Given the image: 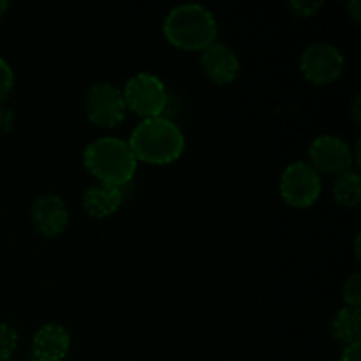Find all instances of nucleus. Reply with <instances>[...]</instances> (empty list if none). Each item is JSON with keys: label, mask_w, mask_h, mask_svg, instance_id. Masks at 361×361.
<instances>
[{"label": "nucleus", "mask_w": 361, "mask_h": 361, "mask_svg": "<svg viewBox=\"0 0 361 361\" xmlns=\"http://www.w3.org/2000/svg\"><path fill=\"white\" fill-rule=\"evenodd\" d=\"M162 32L175 48L203 51L217 41V21L201 4H182L169 11Z\"/></svg>", "instance_id": "7ed1b4c3"}, {"label": "nucleus", "mask_w": 361, "mask_h": 361, "mask_svg": "<svg viewBox=\"0 0 361 361\" xmlns=\"http://www.w3.org/2000/svg\"><path fill=\"white\" fill-rule=\"evenodd\" d=\"M342 298H344L345 305L349 307L361 305V275L360 274H353L345 279L344 286H342Z\"/></svg>", "instance_id": "dca6fc26"}, {"label": "nucleus", "mask_w": 361, "mask_h": 361, "mask_svg": "<svg viewBox=\"0 0 361 361\" xmlns=\"http://www.w3.org/2000/svg\"><path fill=\"white\" fill-rule=\"evenodd\" d=\"M122 94L127 109L143 120L162 116L168 106V92L164 83L150 73L134 74L126 83Z\"/></svg>", "instance_id": "20e7f679"}, {"label": "nucleus", "mask_w": 361, "mask_h": 361, "mask_svg": "<svg viewBox=\"0 0 361 361\" xmlns=\"http://www.w3.org/2000/svg\"><path fill=\"white\" fill-rule=\"evenodd\" d=\"M14 122H16V116L13 109L0 104V137L7 136L14 129Z\"/></svg>", "instance_id": "6ab92c4d"}, {"label": "nucleus", "mask_w": 361, "mask_h": 361, "mask_svg": "<svg viewBox=\"0 0 361 361\" xmlns=\"http://www.w3.org/2000/svg\"><path fill=\"white\" fill-rule=\"evenodd\" d=\"M87 116L101 129H115L126 118L127 106L123 94L113 83H95L88 88L85 97Z\"/></svg>", "instance_id": "423d86ee"}, {"label": "nucleus", "mask_w": 361, "mask_h": 361, "mask_svg": "<svg viewBox=\"0 0 361 361\" xmlns=\"http://www.w3.org/2000/svg\"><path fill=\"white\" fill-rule=\"evenodd\" d=\"M127 143L137 161L155 166L178 161L185 150V136L180 127L164 116L141 120Z\"/></svg>", "instance_id": "f257e3e1"}, {"label": "nucleus", "mask_w": 361, "mask_h": 361, "mask_svg": "<svg viewBox=\"0 0 361 361\" xmlns=\"http://www.w3.org/2000/svg\"><path fill=\"white\" fill-rule=\"evenodd\" d=\"M341 361H361V342L345 345Z\"/></svg>", "instance_id": "aec40b11"}, {"label": "nucleus", "mask_w": 361, "mask_h": 361, "mask_svg": "<svg viewBox=\"0 0 361 361\" xmlns=\"http://www.w3.org/2000/svg\"><path fill=\"white\" fill-rule=\"evenodd\" d=\"M7 7H9V4H7L6 0H0V18H2L4 14H6Z\"/></svg>", "instance_id": "5701e85b"}, {"label": "nucleus", "mask_w": 361, "mask_h": 361, "mask_svg": "<svg viewBox=\"0 0 361 361\" xmlns=\"http://www.w3.org/2000/svg\"><path fill=\"white\" fill-rule=\"evenodd\" d=\"M279 190L289 207L309 208L319 200L323 182L319 173L309 162L296 161L282 171Z\"/></svg>", "instance_id": "39448f33"}, {"label": "nucleus", "mask_w": 361, "mask_h": 361, "mask_svg": "<svg viewBox=\"0 0 361 361\" xmlns=\"http://www.w3.org/2000/svg\"><path fill=\"white\" fill-rule=\"evenodd\" d=\"M300 71L312 85L334 83L344 71V55L330 42H316L300 56Z\"/></svg>", "instance_id": "0eeeda50"}, {"label": "nucleus", "mask_w": 361, "mask_h": 361, "mask_svg": "<svg viewBox=\"0 0 361 361\" xmlns=\"http://www.w3.org/2000/svg\"><path fill=\"white\" fill-rule=\"evenodd\" d=\"M123 200H126V187L118 189V187L104 185V183H95L85 190L81 207L88 217L106 219L111 217L122 207Z\"/></svg>", "instance_id": "f8f14e48"}, {"label": "nucleus", "mask_w": 361, "mask_h": 361, "mask_svg": "<svg viewBox=\"0 0 361 361\" xmlns=\"http://www.w3.org/2000/svg\"><path fill=\"white\" fill-rule=\"evenodd\" d=\"M334 197L338 204L353 208L361 200V176L356 169L345 171L337 176L334 183Z\"/></svg>", "instance_id": "4468645a"}, {"label": "nucleus", "mask_w": 361, "mask_h": 361, "mask_svg": "<svg viewBox=\"0 0 361 361\" xmlns=\"http://www.w3.org/2000/svg\"><path fill=\"white\" fill-rule=\"evenodd\" d=\"M323 7V2H314V0H295V2H289V9L300 18H309L314 16L317 11Z\"/></svg>", "instance_id": "a211bd4d"}, {"label": "nucleus", "mask_w": 361, "mask_h": 361, "mask_svg": "<svg viewBox=\"0 0 361 361\" xmlns=\"http://www.w3.org/2000/svg\"><path fill=\"white\" fill-rule=\"evenodd\" d=\"M30 219L35 231L48 238H55L66 231L67 224H69V210L60 196L44 194L32 204Z\"/></svg>", "instance_id": "1a4fd4ad"}, {"label": "nucleus", "mask_w": 361, "mask_h": 361, "mask_svg": "<svg viewBox=\"0 0 361 361\" xmlns=\"http://www.w3.org/2000/svg\"><path fill=\"white\" fill-rule=\"evenodd\" d=\"M360 104H361V97H360V95H356L355 102H353V120H355L356 123H360V120H361V116H360V113H361Z\"/></svg>", "instance_id": "4be33fe9"}, {"label": "nucleus", "mask_w": 361, "mask_h": 361, "mask_svg": "<svg viewBox=\"0 0 361 361\" xmlns=\"http://www.w3.org/2000/svg\"><path fill=\"white\" fill-rule=\"evenodd\" d=\"M348 13L351 14V18L356 21V23H360L361 21V2L360 0H353V2L348 4Z\"/></svg>", "instance_id": "412c9836"}, {"label": "nucleus", "mask_w": 361, "mask_h": 361, "mask_svg": "<svg viewBox=\"0 0 361 361\" xmlns=\"http://www.w3.org/2000/svg\"><path fill=\"white\" fill-rule=\"evenodd\" d=\"M18 349V331L11 324L0 323V361L13 358Z\"/></svg>", "instance_id": "2eb2a0df"}, {"label": "nucleus", "mask_w": 361, "mask_h": 361, "mask_svg": "<svg viewBox=\"0 0 361 361\" xmlns=\"http://www.w3.org/2000/svg\"><path fill=\"white\" fill-rule=\"evenodd\" d=\"M331 337L342 344L351 345L361 341V310L360 307L344 305L337 310L331 321Z\"/></svg>", "instance_id": "ddd939ff"}, {"label": "nucleus", "mask_w": 361, "mask_h": 361, "mask_svg": "<svg viewBox=\"0 0 361 361\" xmlns=\"http://www.w3.org/2000/svg\"><path fill=\"white\" fill-rule=\"evenodd\" d=\"M14 88V73L13 67L0 56V104L9 99L11 92Z\"/></svg>", "instance_id": "f3484780"}, {"label": "nucleus", "mask_w": 361, "mask_h": 361, "mask_svg": "<svg viewBox=\"0 0 361 361\" xmlns=\"http://www.w3.org/2000/svg\"><path fill=\"white\" fill-rule=\"evenodd\" d=\"M85 168L92 176L104 185L129 187L137 169V159L134 157L129 143L120 137L106 136L92 141L83 154Z\"/></svg>", "instance_id": "f03ea898"}, {"label": "nucleus", "mask_w": 361, "mask_h": 361, "mask_svg": "<svg viewBox=\"0 0 361 361\" xmlns=\"http://www.w3.org/2000/svg\"><path fill=\"white\" fill-rule=\"evenodd\" d=\"M309 157V164L319 175L324 173V175L338 176L345 171H351L355 166V155H353L351 147L342 137L331 136V134L316 137L310 143Z\"/></svg>", "instance_id": "6e6552de"}, {"label": "nucleus", "mask_w": 361, "mask_h": 361, "mask_svg": "<svg viewBox=\"0 0 361 361\" xmlns=\"http://www.w3.org/2000/svg\"><path fill=\"white\" fill-rule=\"evenodd\" d=\"M69 331L59 323H46L34 335V341H32V360L62 361L69 355Z\"/></svg>", "instance_id": "9b49d317"}, {"label": "nucleus", "mask_w": 361, "mask_h": 361, "mask_svg": "<svg viewBox=\"0 0 361 361\" xmlns=\"http://www.w3.org/2000/svg\"><path fill=\"white\" fill-rule=\"evenodd\" d=\"M201 67L208 80L215 85H228L240 74V59L235 49L224 42L215 41L201 51Z\"/></svg>", "instance_id": "9d476101"}]
</instances>
